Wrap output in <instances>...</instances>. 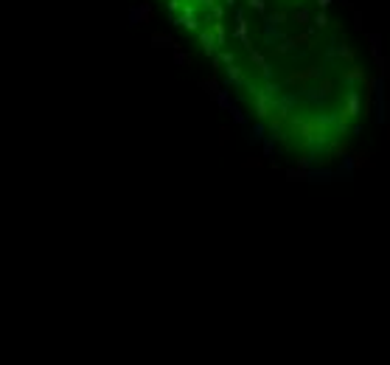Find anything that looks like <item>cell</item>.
Listing matches in <instances>:
<instances>
[{
    "mask_svg": "<svg viewBox=\"0 0 390 365\" xmlns=\"http://www.w3.org/2000/svg\"><path fill=\"white\" fill-rule=\"evenodd\" d=\"M289 158L323 163L362 129L371 76L334 0H154Z\"/></svg>",
    "mask_w": 390,
    "mask_h": 365,
    "instance_id": "cell-1",
    "label": "cell"
}]
</instances>
